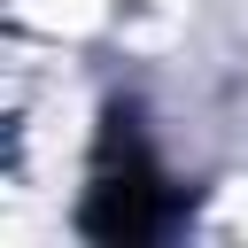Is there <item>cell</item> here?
<instances>
[{"instance_id": "cell-1", "label": "cell", "mask_w": 248, "mask_h": 248, "mask_svg": "<svg viewBox=\"0 0 248 248\" xmlns=\"http://www.w3.org/2000/svg\"><path fill=\"white\" fill-rule=\"evenodd\" d=\"M78 217H85L93 240H155V232L178 217V194H170L163 163L147 155L132 108H108V116H101L93 170H85V209H78Z\"/></svg>"}]
</instances>
